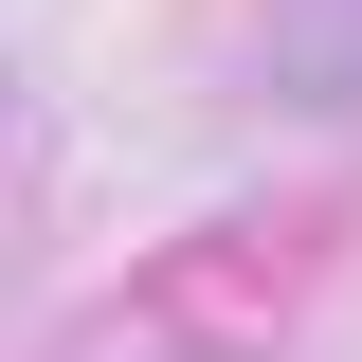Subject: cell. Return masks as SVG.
<instances>
[{
	"label": "cell",
	"mask_w": 362,
	"mask_h": 362,
	"mask_svg": "<svg viewBox=\"0 0 362 362\" xmlns=\"http://www.w3.org/2000/svg\"><path fill=\"white\" fill-rule=\"evenodd\" d=\"M272 37H290V73H308L326 109H362V0H290Z\"/></svg>",
	"instance_id": "obj_1"
}]
</instances>
